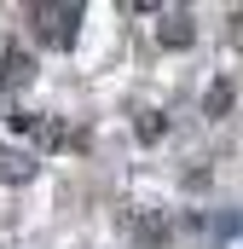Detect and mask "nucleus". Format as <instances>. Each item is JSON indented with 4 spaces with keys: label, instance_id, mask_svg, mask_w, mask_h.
<instances>
[{
    "label": "nucleus",
    "instance_id": "obj_2",
    "mask_svg": "<svg viewBox=\"0 0 243 249\" xmlns=\"http://www.w3.org/2000/svg\"><path fill=\"white\" fill-rule=\"evenodd\" d=\"M29 70H35V58L12 47V53H6V87H17V81H29Z\"/></svg>",
    "mask_w": 243,
    "mask_h": 249
},
{
    "label": "nucleus",
    "instance_id": "obj_1",
    "mask_svg": "<svg viewBox=\"0 0 243 249\" xmlns=\"http://www.w3.org/2000/svg\"><path fill=\"white\" fill-rule=\"evenodd\" d=\"M35 18H41V35L47 41H69L75 35V12L69 6H35Z\"/></svg>",
    "mask_w": 243,
    "mask_h": 249
}]
</instances>
